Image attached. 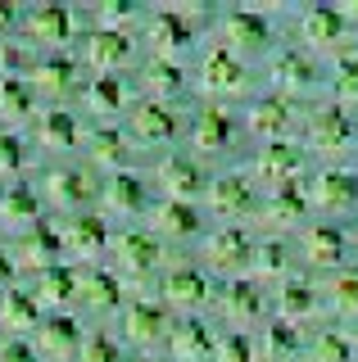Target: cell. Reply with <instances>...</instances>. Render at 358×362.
<instances>
[{
    "label": "cell",
    "mask_w": 358,
    "mask_h": 362,
    "mask_svg": "<svg viewBox=\"0 0 358 362\" xmlns=\"http://www.w3.org/2000/svg\"><path fill=\"white\" fill-rule=\"evenodd\" d=\"M0 362H358V0H0Z\"/></svg>",
    "instance_id": "cell-1"
}]
</instances>
